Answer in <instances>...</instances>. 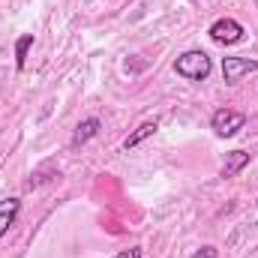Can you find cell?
Wrapping results in <instances>:
<instances>
[{
  "label": "cell",
  "mask_w": 258,
  "mask_h": 258,
  "mask_svg": "<svg viewBox=\"0 0 258 258\" xmlns=\"http://www.w3.org/2000/svg\"><path fill=\"white\" fill-rule=\"evenodd\" d=\"M18 213H21V201L18 198H3L0 201V237L9 231V225H15Z\"/></svg>",
  "instance_id": "obj_7"
},
{
  "label": "cell",
  "mask_w": 258,
  "mask_h": 258,
  "mask_svg": "<svg viewBox=\"0 0 258 258\" xmlns=\"http://www.w3.org/2000/svg\"><path fill=\"white\" fill-rule=\"evenodd\" d=\"M114 258H144V252H141V246H129L123 252H117Z\"/></svg>",
  "instance_id": "obj_11"
},
{
  "label": "cell",
  "mask_w": 258,
  "mask_h": 258,
  "mask_svg": "<svg viewBox=\"0 0 258 258\" xmlns=\"http://www.w3.org/2000/svg\"><path fill=\"white\" fill-rule=\"evenodd\" d=\"M243 126H246V114L243 111H234V108H219L210 117V129L219 138H231V135H237Z\"/></svg>",
  "instance_id": "obj_2"
},
{
  "label": "cell",
  "mask_w": 258,
  "mask_h": 258,
  "mask_svg": "<svg viewBox=\"0 0 258 258\" xmlns=\"http://www.w3.org/2000/svg\"><path fill=\"white\" fill-rule=\"evenodd\" d=\"M30 45H33V33H24L18 42H15V69L21 72L24 63H27V51H30Z\"/></svg>",
  "instance_id": "obj_9"
},
{
  "label": "cell",
  "mask_w": 258,
  "mask_h": 258,
  "mask_svg": "<svg viewBox=\"0 0 258 258\" xmlns=\"http://www.w3.org/2000/svg\"><path fill=\"white\" fill-rule=\"evenodd\" d=\"M189 258H219V249H216V246H201V249H195Z\"/></svg>",
  "instance_id": "obj_10"
},
{
  "label": "cell",
  "mask_w": 258,
  "mask_h": 258,
  "mask_svg": "<svg viewBox=\"0 0 258 258\" xmlns=\"http://www.w3.org/2000/svg\"><path fill=\"white\" fill-rule=\"evenodd\" d=\"M258 69V60H249V57H225L222 60V78L225 84H237L243 75H252Z\"/></svg>",
  "instance_id": "obj_4"
},
{
  "label": "cell",
  "mask_w": 258,
  "mask_h": 258,
  "mask_svg": "<svg viewBox=\"0 0 258 258\" xmlns=\"http://www.w3.org/2000/svg\"><path fill=\"white\" fill-rule=\"evenodd\" d=\"M99 129H102V120L99 117H87V120H81L75 132H72V147H81V144H87L93 135H99Z\"/></svg>",
  "instance_id": "obj_6"
},
{
  "label": "cell",
  "mask_w": 258,
  "mask_h": 258,
  "mask_svg": "<svg viewBox=\"0 0 258 258\" xmlns=\"http://www.w3.org/2000/svg\"><path fill=\"white\" fill-rule=\"evenodd\" d=\"M210 69H213L210 54H207V51H198V48L183 51V54L174 60V72L183 75V78H189V81H204V78L210 75Z\"/></svg>",
  "instance_id": "obj_1"
},
{
  "label": "cell",
  "mask_w": 258,
  "mask_h": 258,
  "mask_svg": "<svg viewBox=\"0 0 258 258\" xmlns=\"http://www.w3.org/2000/svg\"><path fill=\"white\" fill-rule=\"evenodd\" d=\"M249 159H252V153H246V150H231V153H225L222 177H225V180H228V177H237V174L249 165Z\"/></svg>",
  "instance_id": "obj_5"
},
{
  "label": "cell",
  "mask_w": 258,
  "mask_h": 258,
  "mask_svg": "<svg viewBox=\"0 0 258 258\" xmlns=\"http://www.w3.org/2000/svg\"><path fill=\"white\" fill-rule=\"evenodd\" d=\"M156 129H159V123H156V120H144V123H141V126H138V129H135V132L126 138V141H123V150H135V147H138L141 141H147V138H150Z\"/></svg>",
  "instance_id": "obj_8"
},
{
  "label": "cell",
  "mask_w": 258,
  "mask_h": 258,
  "mask_svg": "<svg viewBox=\"0 0 258 258\" xmlns=\"http://www.w3.org/2000/svg\"><path fill=\"white\" fill-rule=\"evenodd\" d=\"M210 39L213 42H219V45H234V42H240L243 39V24L240 21H234V18H219V21H213L210 24Z\"/></svg>",
  "instance_id": "obj_3"
}]
</instances>
